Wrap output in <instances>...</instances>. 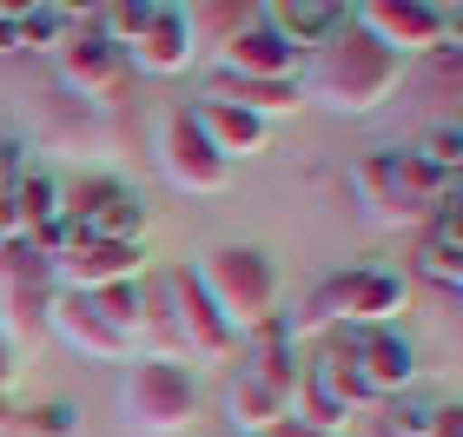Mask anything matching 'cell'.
<instances>
[{
    "mask_svg": "<svg viewBox=\"0 0 463 437\" xmlns=\"http://www.w3.org/2000/svg\"><path fill=\"white\" fill-rule=\"evenodd\" d=\"M271 437H338V431H311V424H298V418H285Z\"/></svg>",
    "mask_w": 463,
    "mask_h": 437,
    "instance_id": "4316f807",
    "label": "cell"
},
{
    "mask_svg": "<svg viewBox=\"0 0 463 437\" xmlns=\"http://www.w3.org/2000/svg\"><path fill=\"white\" fill-rule=\"evenodd\" d=\"M80 20L67 7H14V33H20V47H33V53H60V40Z\"/></svg>",
    "mask_w": 463,
    "mask_h": 437,
    "instance_id": "d6986e66",
    "label": "cell"
},
{
    "mask_svg": "<svg viewBox=\"0 0 463 437\" xmlns=\"http://www.w3.org/2000/svg\"><path fill=\"white\" fill-rule=\"evenodd\" d=\"M205 100H232V107H245L259 119H279V113L305 107V87L298 80H232V73H213V93Z\"/></svg>",
    "mask_w": 463,
    "mask_h": 437,
    "instance_id": "ac0fdd59",
    "label": "cell"
},
{
    "mask_svg": "<svg viewBox=\"0 0 463 437\" xmlns=\"http://www.w3.org/2000/svg\"><path fill=\"white\" fill-rule=\"evenodd\" d=\"M351 20L364 27L384 53L411 60V53H444V14L437 7H417V0H364L351 7Z\"/></svg>",
    "mask_w": 463,
    "mask_h": 437,
    "instance_id": "ba28073f",
    "label": "cell"
},
{
    "mask_svg": "<svg viewBox=\"0 0 463 437\" xmlns=\"http://www.w3.org/2000/svg\"><path fill=\"white\" fill-rule=\"evenodd\" d=\"M417 159H430L437 173H463V127H430L417 139Z\"/></svg>",
    "mask_w": 463,
    "mask_h": 437,
    "instance_id": "7402d4cb",
    "label": "cell"
},
{
    "mask_svg": "<svg viewBox=\"0 0 463 437\" xmlns=\"http://www.w3.org/2000/svg\"><path fill=\"white\" fill-rule=\"evenodd\" d=\"M0 53H20V33H14V7H0Z\"/></svg>",
    "mask_w": 463,
    "mask_h": 437,
    "instance_id": "484cf974",
    "label": "cell"
},
{
    "mask_svg": "<svg viewBox=\"0 0 463 437\" xmlns=\"http://www.w3.org/2000/svg\"><path fill=\"white\" fill-rule=\"evenodd\" d=\"M165 305H173V338L185 358H232L245 338L225 325V311L213 305V291L199 285L193 265H179V272H165Z\"/></svg>",
    "mask_w": 463,
    "mask_h": 437,
    "instance_id": "5b68a950",
    "label": "cell"
},
{
    "mask_svg": "<svg viewBox=\"0 0 463 437\" xmlns=\"http://www.w3.org/2000/svg\"><path fill=\"white\" fill-rule=\"evenodd\" d=\"M119 411L126 424L146 431V437H173L199 418V378L185 358H153V351H139L133 365H126V385H119Z\"/></svg>",
    "mask_w": 463,
    "mask_h": 437,
    "instance_id": "3957f363",
    "label": "cell"
},
{
    "mask_svg": "<svg viewBox=\"0 0 463 437\" xmlns=\"http://www.w3.org/2000/svg\"><path fill=\"white\" fill-rule=\"evenodd\" d=\"M424 437H463V404H437L430 424H424Z\"/></svg>",
    "mask_w": 463,
    "mask_h": 437,
    "instance_id": "d4e9b609",
    "label": "cell"
},
{
    "mask_svg": "<svg viewBox=\"0 0 463 437\" xmlns=\"http://www.w3.org/2000/svg\"><path fill=\"white\" fill-rule=\"evenodd\" d=\"M193 119H199V133L213 139V153L225 166H239V159H251V153H265V146H271V119L232 107V100H199Z\"/></svg>",
    "mask_w": 463,
    "mask_h": 437,
    "instance_id": "5bb4252c",
    "label": "cell"
},
{
    "mask_svg": "<svg viewBox=\"0 0 463 437\" xmlns=\"http://www.w3.org/2000/svg\"><path fill=\"white\" fill-rule=\"evenodd\" d=\"M0 424H14V411H7V404H0Z\"/></svg>",
    "mask_w": 463,
    "mask_h": 437,
    "instance_id": "f1b7e54d",
    "label": "cell"
},
{
    "mask_svg": "<svg viewBox=\"0 0 463 437\" xmlns=\"http://www.w3.org/2000/svg\"><path fill=\"white\" fill-rule=\"evenodd\" d=\"M126 80V47H113L99 27H73L60 40V87L80 100H99Z\"/></svg>",
    "mask_w": 463,
    "mask_h": 437,
    "instance_id": "8fae6325",
    "label": "cell"
},
{
    "mask_svg": "<svg viewBox=\"0 0 463 437\" xmlns=\"http://www.w3.org/2000/svg\"><path fill=\"white\" fill-rule=\"evenodd\" d=\"M47 331H60L80 358H99V365H113V358H126V351H133V345H126L119 331L107 325V311H99L87 291H60L53 311H47Z\"/></svg>",
    "mask_w": 463,
    "mask_h": 437,
    "instance_id": "4fadbf2b",
    "label": "cell"
},
{
    "mask_svg": "<svg viewBox=\"0 0 463 437\" xmlns=\"http://www.w3.org/2000/svg\"><path fill=\"white\" fill-rule=\"evenodd\" d=\"M0 245H7V239H0Z\"/></svg>",
    "mask_w": 463,
    "mask_h": 437,
    "instance_id": "4dcf8cb0",
    "label": "cell"
},
{
    "mask_svg": "<svg viewBox=\"0 0 463 437\" xmlns=\"http://www.w3.org/2000/svg\"><path fill=\"white\" fill-rule=\"evenodd\" d=\"M225 418H232V431H239V437H271V431L291 418V391H279V385L239 371V385L225 391Z\"/></svg>",
    "mask_w": 463,
    "mask_h": 437,
    "instance_id": "e0dca14e",
    "label": "cell"
},
{
    "mask_svg": "<svg viewBox=\"0 0 463 437\" xmlns=\"http://www.w3.org/2000/svg\"><path fill=\"white\" fill-rule=\"evenodd\" d=\"M298 60L305 53H291L285 33L259 14L219 47V73H232V80H298Z\"/></svg>",
    "mask_w": 463,
    "mask_h": 437,
    "instance_id": "7c38bea8",
    "label": "cell"
},
{
    "mask_svg": "<svg viewBox=\"0 0 463 437\" xmlns=\"http://www.w3.org/2000/svg\"><path fill=\"white\" fill-rule=\"evenodd\" d=\"M199 285L213 291V305L225 311V325L239 331V338H251V331L279 325V265H271L259 245H219V252H205L199 265Z\"/></svg>",
    "mask_w": 463,
    "mask_h": 437,
    "instance_id": "7a4b0ae2",
    "label": "cell"
},
{
    "mask_svg": "<svg viewBox=\"0 0 463 437\" xmlns=\"http://www.w3.org/2000/svg\"><path fill=\"white\" fill-rule=\"evenodd\" d=\"M457 285H463V252H457Z\"/></svg>",
    "mask_w": 463,
    "mask_h": 437,
    "instance_id": "f546056e",
    "label": "cell"
},
{
    "mask_svg": "<svg viewBox=\"0 0 463 437\" xmlns=\"http://www.w3.org/2000/svg\"><path fill=\"white\" fill-rule=\"evenodd\" d=\"M7 378H14V345L0 338V391H7Z\"/></svg>",
    "mask_w": 463,
    "mask_h": 437,
    "instance_id": "83f0119b",
    "label": "cell"
},
{
    "mask_svg": "<svg viewBox=\"0 0 463 437\" xmlns=\"http://www.w3.org/2000/svg\"><path fill=\"white\" fill-rule=\"evenodd\" d=\"M397 80H404V60L397 53H384L377 40L357 27L338 33V40H325L318 53H311V67H305V100H318V107H331V113H377L384 100L397 93Z\"/></svg>",
    "mask_w": 463,
    "mask_h": 437,
    "instance_id": "6da1fadb",
    "label": "cell"
},
{
    "mask_svg": "<svg viewBox=\"0 0 463 437\" xmlns=\"http://www.w3.org/2000/svg\"><path fill=\"white\" fill-rule=\"evenodd\" d=\"M126 60L146 73H185L199 60V40H193V20H185V7H159L153 27H146L133 47H126Z\"/></svg>",
    "mask_w": 463,
    "mask_h": 437,
    "instance_id": "9a60e30c",
    "label": "cell"
},
{
    "mask_svg": "<svg viewBox=\"0 0 463 437\" xmlns=\"http://www.w3.org/2000/svg\"><path fill=\"white\" fill-rule=\"evenodd\" d=\"M60 213L80 225V239H113V245H139L146 233V205L133 185L119 179H80L60 193Z\"/></svg>",
    "mask_w": 463,
    "mask_h": 437,
    "instance_id": "8992f818",
    "label": "cell"
},
{
    "mask_svg": "<svg viewBox=\"0 0 463 437\" xmlns=\"http://www.w3.org/2000/svg\"><path fill=\"white\" fill-rule=\"evenodd\" d=\"M14 213H20V225H27V233H33V225H47V219H60V179L27 166V173L14 179Z\"/></svg>",
    "mask_w": 463,
    "mask_h": 437,
    "instance_id": "ffe728a7",
    "label": "cell"
},
{
    "mask_svg": "<svg viewBox=\"0 0 463 437\" xmlns=\"http://www.w3.org/2000/svg\"><path fill=\"white\" fill-rule=\"evenodd\" d=\"M146 272V252L139 245H113V239H73L67 252L53 259V285L60 291H107Z\"/></svg>",
    "mask_w": 463,
    "mask_h": 437,
    "instance_id": "9c48e42d",
    "label": "cell"
},
{
    "mask_svg": "<svg viewBox=\"0 0 463 437\" xmlns=\"http://www.w3.org/2000/svg\"><path fill=\"white\" fill-rule=\"evenodd\" d=\"M20 418H27L40 437H73V431H80V411H73L67 398H53V404H33V411H20Z\"/></svg>",
    "mask_w": 463,
    "mask_h": 437,
    "instance_id": "603a6c76",
    "label": "cell"
},
{
    "mask_svg": "<svg viewBox=\"0 0 463 437\" xmlns=\"http://www.w3.org/2000/svg\"><path fill=\"white\" fill-rule=\"evenodd\" d=\"M159 166H165V179H173L179 193H225V179H232V166L213 153V139L199 133L193 107L165 113V127H159Z\"/></svg>",
    "mask_w": 463,
    "mask_h": 437,
    "instance_id": "52a82bcc",
    "label": "cell"
},
{
    "mask_svg": "<svg viewBox=\"0 0 463 437\" xmlns=\"http://www.w3.org/2000/svg\"><path fill=\"white\" fill-rule=\"evenodd\" d=\"M430 411H437V404L411 398V391H404V398H384V404H377V431H384V437H424Z\"/></svg>",
    "mask_w": 463,
    "mask_h": 437,
    "instance_id": "44dd1931",
    "label": "cell"
},
{
    "mask_svg": "<svg viewBox=\"0 0 463 437\" xmlns=\"http://www.w3.org/2000/svg\"><path fill=\"white\" fill-rule=\"evenodd\" d=\"M259 14L285 33L291 53H318L325 40H338L351 27V7H325V0H279V7H259Z\"/></svg>",
    "mask_w": 463,
    "mask_h": 437,
    "instance_id": "2e32d148",
    "label": "cell"
},
{
    "mask_svg": "<svg viewBox=\"0 0 463 437\" xmlns=\"http://www.w3.org/2000/svg\"><path fill=\"white\" fill-rule=\"evenodd\" d=\"M417 272H424V279H437V285H457V252H450V245H417Z\"/></svg>",
    "mask_w": 463,
    "mask_h": 437,
    "instance_id": "cb8c5ba5",
    "label": "cell"
},
{
    "mask_svg": "<svg viewBox=\"0 0 463 437\" xmlns=\"http://www.w3.org/2000/svg\"><path fill=\"white\" fill-rule=\"evenodd\" d=\"M53 299H60L53 259H40L27 239L0 245V338H7V345H33L40 331H47Z\"/></svg>",
    "mask_w": 463,
    "mask_h": 437,
    "instance_id": "277c9868",
    "label": "cell"
},
{
    "mask_svg": "<svg viewBox=\"0 0 463 437\" xmlns=\"http://www.w3.org/2000/svg\"><path fill=\"white\" fill-rule=\"evenodd\" d=\"M351 358H357V378H364V391H371L377 404L404 398V391L417 385V345L397 325H384V331H351Z\"/></svg>",
    "mask_w": 463,
    "mask_h": 437,
    "instance_id": "30bf717a",
    "label": "cell"
}]
</instances>
